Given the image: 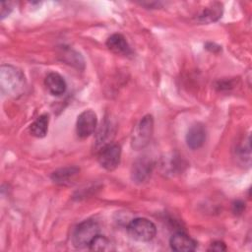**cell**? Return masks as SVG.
Returning <instances> with one entry per match:
<instances>
[{
	"instance_id": "obj_10",
	"label": "cell",
	"mask_w": 252,
	"mask_h": 252,
	"mask_svg": "<svg viewBox=\"0 0 252 252\" xmlns=\"http://www.w3.org/2000/svg\"><path fill=\"white\" fill-rule=\"evenodd\" d=\"M107 48L116 55H130L132 53L131 47L128 44L124 35L120 33H113L106 39Z\"/></svg>"
},
{
	"instance_id": "obj_14",
	"label": "cell",
	"mask_w": 252,
	"mask_h": 252,
	"mask_svg": "<svg viewBox=\"0 0 252 252\" xmlns=\"http://www.w3.org/2000/svg\"><path fill=\"white\" fill-rule=\"evenodd\" d=\"M49 115L44 113L38 116L30 126V132L36 138H43L48 130Z\"/></svg>"
},
{
	"instance_id": "obj_11",
	"label": "cell",
	"mask_w": 252,
	"mask_h": 252,
	"mask_svg": "<svg viewBox=\"0 0 252 252\" xmlns=\"http://www.w3.org/2000/svg\"><path fill=\"white\" fill-rule=\"evenodd\" d=\"M80 172V168L77 166H66L56 169L51 173V180L58 185L71 184Z\"/></svg>"
},
{
	"instance_id": "obj_9",
	"label": "cell",
	"mask_w": 252,
	"mask_h": 252,
	"mask_svg": "<svg viewBox=\"0 0 252 252\" xmlns=\"http://www.w3.org/2000/svg\"><path fill=\"white\" fill-rule=\"evenodd\" d=\"M169 246L173 251L191 252L197 248V242L188 234L178 231L170 237Z\"/></svg>"
},
{
	"instance_id": "obj_12",
	"label": "cell",
	"mask_w": 252,
	"mask_h": 252,
	"mask_svg": "<svg viewBox=\"0 0 252 252\" xmlns=\"http://www.w3.org/2000/svg\"><path fill=\"white\" fill-rule=\"evenodd\" d=\"M44 85L51 94L57 96L63 94L67 89L64 78L56 72H50L47 74L44 79Z\"/></svg>"
},
{
	"instance_id": "obj_7",
	"label": "cell",
	"mask_w": 252,
	"mask_h": 252,
	"mask_svg": "<svg viewBox=\"0 0 252 252\" xmlns=\"http://www.w3.org/2000/svg\"><path fill=\"white\" fill-rule=\"evenodd\" d=\"M154 168V161L148 157H140L137 158L131 168V179L137 184H142L146 182Z\"/></svg>"
},
{
	"instance_id": "obj_18",
	"label": "cell",
	"mask_w": 252,
	"mask_h": 252,
	"mask_svg": "<svg viewBox=\"0 0 252 252\" xmlns=\"http://www.w3.org/2000/svg\"><path fill=\"white\" fill-rule=\"evenodd\" d=\"M0 18L1 20L5 19L13 10V6L11 2H1L0 3Z\"/></svg>"
},
{
	"instance_id": "obj_2",
	"label": "cell",
	"mask_w": 252,
	"mask_h": 252,
	"mask_svg": "<svg viewBox=\"0 0 252 252\" xmlns=\"http://www.w3.org/2000/svg\"><path fill=\"white\" fill-rule=\"evenodd\" d=\"M127 232L136 241L149 242L156 236L157 227L152 220L146 218H137L129 222Z\"/></svg>"
},
{
	"instance_id": "obj_6",
	"label": "cell",
	"mask_w": 252,
	"mask_h": 252,
	"mask_svg": "<svg viewBox=\"0 0 252 252\" xmlns=\"http://www.w3.org/2000/svg\"><path fill=\"white\" fill-rule=\"evenodd\" d=\"M97 125V117L94 111L87 109L81 112L76 122V133L79 138L86 139L91 136Z\"/></svg>"
},
{
	"instance_id": "obj_17",
	"label": "cell",
	"mask_w": 252,
	"mask_h": 252,
	"mask_svg": "<svg viewBox=\"0 0 252 252\" xmlns=\"http://www.w3.org/2000/svg\"><path fill=\"white\" fill-rule=\"evenodd\" d=\"M250 138L244 143H241L236 147L235 150V157L238 160H240L242 163H245L247 161L248 165L250 164Z\"/></svg>"
},
{
	"instance_id": "obj_20",
	"label": "cell",
	"mask_w": 252,
	"mask_h": 252,
	"mask_svg": "<svg viewBox=\"0 0 252 252\" xmlns=\"http://www.w3.org/2000/svg\"><path fill=\"white\" fill-rule=\"evenodd\" d=\"M245 209V204L242 202V201H235L233 204H232V212L235 214V215H240Z\"/></svg>"
},
{
	"instance_id": "obj_5",
	"label": "cell",
	"mask_w": 252,
	"mask_h": 252,
	"mask_svg": "<svg viewBox=\"0 0 252 252\" xmlns=\"http://www.w3.org/2000/svg\"><path fill=\"white\" fill-rule=\"evenodd\" d=\"M121 148L118 144L108 143L102 146L97 153V161L101 167L111 171L120 163Z\"/></svg>"
},
{
	"instance_id": "obj_4",
	"label": "cell",
	"mask_w": 252,
	"mask_h": 252,
	"mask_svg": "<svg viewBox=\"0 0 252 252\" xmlns=\"http://www.w3.org/2000/svg\"><path fill=\"white\" fill-rule=\"evenodd\" d=\"M99 226L94 220H86L80 222L72 234V243L76 248L89 247L92 240L98 234Z\"/></svg>"
},
{
	"instance_id": "obj_1",
	"label": "cell",
	"mask_w": 252,
	"mask_h": 252,
	"mask_svg": "<svg viewBox=\"0 0 252 252\" xmlns=\"http://www.w3.org/2000/svg\"><path fill=\"white\" fill-rule=\"evenodd\" d=\"M27 81L24 73L13 65H2L0 67V89L2 94L17 97L25 92Z\"/></svg>"
},
{
	"instance_id": "obj_16",
	"label": "cell",
	"mask_w": 252,
	"mask_h": 252,
	"mask_svg": "<svg viewBox=\"0 0 252 252\" xmlns=\"http://www.w3.org/2000/svg\"><path fill=\"white\" fill-rule=\"evenodd\" d=\"M89 249L93 251H110L113 248L110 240L107 237L97 234L90 243Z\"/></svg>"
},
{
	"instance_id": "obj_8",
	"label": "cell",
	"mask_w": 252,
	"mask_h": 252,
	"mask_svg": "<svg viewBox=\"0 0 252 252\" xmlns=\"http://www.w3.org/2000/svg\"><path fill=\"white\" fill-rule=\"evenodd\" d=\"M207 137V130L204 124L197 122L194 123L187 131L186 134V144L191 150H197L201 148Z\"/></svg>"
},
{
	"instance_id": "obj_13",
	"label": "cell",
	"mask_w": 252,
	"mask_h": 252,
	"mask_svg": "<svg viewBox=\"0 0 252 252\" xmlns=\"http://www.w3.org/2000/svg\"><path fill=\"white\" fill-rule=\"evenodd\" d=\"M222 15V5L219 2L211 3L205 7L197 16V21L203 24H209L218 21Z\"/></svg>"
},
{
	"instance_id": "obj_19",
	"label": "cell",
	"mask_w": 252,
	"mask_h": 252,
	"mask_svg": "<svg viewBox=\"0 0 252 252\" xmlns=\"http://www.w3.org/2000/svg\"><path fill=\"white\" fill-rule=\"evenodd\" d=\"M208 250L209 251H218V252L225 251L226 250V245H225L224 242H222L220 240H216V241L211 243Z\"/></svg>"
},
{
	"instance_id": "obj_15",
	"label": "cell",
	"mask_w": 252,
	"mask_h": 252,
	"mask_svg": "<svg viewBox=\"0 0 252 252\" xmlns=\"http://www.w3.org/2000/svg\"><path fill=\"white\" fill-rule=\"evenodd\" d=\"M62 59L67 64L72 65L78 69H84L85 67V62L83 57L81 56L80 53H78L73 49H70V48L64 49L62 52Z\"/></svg>"
},
{
	"instance_id": "obj_3",
	"label": "cell",
	"mask_w": 252,
	"mask_h": 252,
	"mask_svg": "<svg viewBox=\"0 0 252 252\" xmlns=\"http://www.w3.org/2000/svg\"><path fill=\"white\" fill-rule=\"evenodd\" d=\"M154 133V117L151 114L145 115L135 127L131 137V147L136 150L146 148Z\"/></svg>"
}]
</instances>
